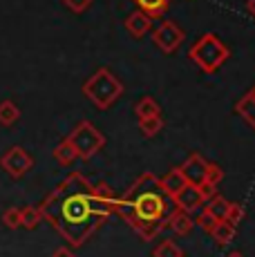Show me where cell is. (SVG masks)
I'll list each match as a JSON object with an SVG mask.
<instances>
[{
    "instance_id": "cell-12",
    "label": "cell",
    "mask_w": 255,
    "mask_h": 257,
    "mask_svg": "<svg viewBox=\"0 0 255 257\" xmlns=\"http://www.w3.org/2000/svg\"><path fill=\"white\" fill-rule=\"evenodd\" d=\"M159 186H161V190H164L166 195L173 199L181 188L186 186V179H184V175L179 172V168H173V170L166 172L164 177H159Z\"/></svg>"
},
{
    "instance_id": "cell-23",
    "label": "cell",
    "mask_w": 255,
    "mask_h": 257,
    "mask_svg": "<svg viewBox=\"0 0 255 257\" xmlns=\"http://www.w3.org/2000/svg\"><path fill=\"white\" fill-rule=\"evenodd\" d=\"M3 224L7 226V228H12V230L21 228V226H23V221H21V208H16V206H9V208L3 212Z\"/></svg>"
},
{
    "instance_id": "cell-16",
    "label": "cell",
    "mask_w": 255,
    "mask_h": 257,
    "mask_svg": "<svg viewBox=\"0 0 255 257\" xmlns=\"http://www.w3.org/2000/svg\"><path fill=\"white\" fill-rule=\"evenodd\" d=\"M210 237H213L215 241H217V244H228L230 239H233L235 237V226L233 224H228L226 219H219L217 224L213 226V228H210Z\"/></svg>"
},
{
    "instance_id": "cell-13",
    "label": "cell",
    "mask_w": 255,
    "mask_h": 257,
    "mask_svg": "<svg viewBox=\"0 0 255 257\" xmlns=\"http://www.w3.org/2000/svg\"><path fill=\"white\" fill-rule=\"evenodd\" d=\"M235 112H237L251 127H255V87L248 90L237 103H235Z\"/></svg>"
},
{
    "instance_id": "cell-30",
    "label": "cell",
    "mask_w": 255,
    "mask_h": 257,
    "mask_svg": "<svg viewBox=\"0 0 255 257\" xmlns=\"http://www.w3.org/2000/svg\"><path fill=\"white\" fill-rule=\"evenodd\" d=\"M226 257H246V255H242V253H239V250H233V253H228Z\"/></svg>"
},
{
    "instance_id": "cell-11",
    "label": "cell",
    "mask_w": 255,
    "mask_h": 257,
    "mask_svg": "<svg viewBox=\"0 0 255 257\" xmlns=\"http://www.w3.org/2000/svg\"><path fill=\"white\" fill-rule=\"evenodd\" d=\"M193 226H195V219L188 215V212H184L179 208L168 212V217H166V228H170L177 235H188L190 230H193Z\"/></svg>"
},
{
    "instance_id": "cell-27",
    "label": "cell",
    "mask_w": 255,
    "mask_h": 257,
    "mask_svg": "<svg viewBox=\"0 0 255 257\" xmlns=\"http://www.w3.org/2000/svg\"><path fill=\"white\" fill-rule=\"evenodd\" d=\"M217 221H219V219H215V217L210 215V212L206 210V208H204L202 212H199V217H197V224L202 226V228L206 230V233H210V228H213V226L217 224Z\"/></svg>"
},
{
    "instance_id": "cell-1",
    "label": "cell",
    "mask_w": 255,
    "mask_h": 257,
    "mask_svg": "<svg viewBox=\"0 0 255 257\" xmlns=\"http://www.w3.org/2000/svg\"><path fill=\"white\" fill-rule=\"evenodd\" d=\"M116 195L105 181L92 184L81 172H72L43 199V219H47L72 246H81L99 226L114 215Z\"/></svg>"
},
{
    "instance_id": "cell-10",
    "label": "cell",
    "mask_w": 255,
    "mask_h": 257,
    "mask_svg": "<svg viewBox=\"0 0 255 257\" xmlns=\"http://www.w3.org/2000/svg\"><path fill=\"white\" fill-rule=\"evenodd\" d=\"M125 29L132 38H144L146 34L153 29V18L137 9V12H132L130 16L125 18Z\"/></svg>"
},
{
    "instance_id": "cell-3",
    "label": "cell",
    "mask_w": 255,
    "mask_h": 257,
    "mask_svg": "<svg viewBox=\"0 0 255 257\" xmlns=\"http://www.w3.org/2000/svg\"><path fill=\"white\" fill-rule=\"evenodd\" d=\"M83 94L94 103L99 110H110L119 96L123 94V83L114 76L107 67H101L83 83Z\"/></svg>"
},
{
    "instance_id": "cell-4",
    "label": "cell",
    "mask_w": 255,
    "mask_h": 257,
    "mask_svg": "<svg viewBox=\"0 0 255 257\" xmlns=\"http://www.w3.org/2000/svg\"><path fill=\"white\" fill-rule=\"evenodd\" d=\"M188 56L195 61V65L206 74H215L224 63L228 61L230 49L226 43L217 36V34H204L202 38L195 41V45L190 47Z\"/></svg>"
},
{
    "instance_id": "cell-19",
    "label": "cell",
    "mask_w": 255,
    "mask_h": 257,
    "mask_svg": "<svg viewBox=\"0 0 255 257\" xmlns=\"http://www.w3.org/2000/svg\"><path fill=\"white\" fill-rule=\"evenodd\" d=\"M228 204H230V201L226 199V197L213 195L210 199H206V210H208L215 219H224V217H226V212H228Z\"/></svg>"
},
{
    "instance_id": "cell-24",
    "label": "cell",
    "mask_w": 255,
    "mask_h": 257,
    "mask_svg": "<svg viewBox=\"0 0 255 257\" xmlns=\"http://www.w3.org/2000/svg\"><path fill=\"white\" fill-rule=\"evenodd\" d=\"M244 215H246V208H244L242 204H235V201H230V204H228V212H226V217H224V219L237 228V224L244 219Z\"/></svg>"
},
{
    "instance_id": "cell-2",
    "label": "cell",
    "mask_w": 255,
    "mask_h": 257,
    "mask_svg": "<svg viewBox=\"0 0 255 257\" xmlns=\"http://www.w3.org/2000/svg\"><path fill=\"white\" fill-rule=\"evenodd\" d=\"M170 197L161 190L159 177L153 172H144L121 197H116L114 212L128 221V226L137 230L146 241L159 235L166 228Z\"/></svg>"
},
{
    "instance_id": "cell-25",
    "label": "cell",
    "mask_w": 255,
    "mask_h": 257,
    "mask_svg": "<svg viewBox=\"0 0 255 257\" xmlns=\"http://www.w3.org/2000/svg\"><path fill=\"white\" fill-rule=\"evenodd\" d=\"M222 181H224V170L217 164H210L208 161V168H206V184L217 186V184H222Z\"/></svg>"
},
{
    "instance_id": "cell-22",
    "label": "cell",
    "mask_w": 255,
    "mask_h": 257,
    "mask_svg": "<svg viewBox=\"0 0 255 257\" xmlns=\"http://www.w3.org/2000/svg\"><path fill=\"white\" fill-rule=\"evenodd\" d=\"M155 257H184V250H181L173 239H164L155 248Z\"/></svg>"
},
{
    "instance_id": "cell-26",
    "label": "cell",
    "mask_w": 255,
    "mask_h": 257,
    "mask_svg": "<svg viewBox=\"0 0 255 257\" xmlns=\"http://www.w3.org/2000/svg\"><path fill=\"white\" fill-rule=\"evenodd\" d=\"M63 5H65L70 12H74V14H83L85 9H90V5H92V0H63Z\"/></svg>"
},
{
    "instance_id": "cell-14",
    "label": "cell",
    "mask_w": 255,
    "mask_h": 257,
    "mask_svg": "<svg viewBox=\"0 0 255 257\" xmlns=\"http://www.w3.org/2000/svg\"><path fill=\"white\" fill-rule=\"evenodd\" d=\"M157 114H161V107L159 103L155 101L153 96H141L135 105V116L137 121H144V118H153Z\"/></svg>"
},
{
    "instance_id": "cell-8",
    "label": "cell",
    "mask_w": 255,
    "mask_h": 257,
    "mask_svg": "<svg viewBox=\"0 0 255 257\" xmlns=\"http://www.w3.org/2000/svg\"><path fill=\"white\" fill-rule=\"evenodd\" d=\"M206 168H208V161H206L202 155H190L188 159L179 166V172L184 175L186 184L202 186L206 181Z\"/></svg>"
},
{
    "instance_id": "cell-20",
    "label": "cell",
    "mask_w": 255,
    "mask_h": 257,
    "mask_svg": "<svg viewBox=\"0 0 255 257\" xmlns=\"http://www.w3.org/2000/svg\"><path fill=\"white\" fill-rule=\"evenodd\" d=\"M139 130L146 139H153V137H157L164 130V116L157 114L153 118H144V121H139Z\"/></svg>"
},
{
    "instance_id": "cell-5",
    "label": "cell",
    "mask_w": 255,
    "mask_h": 257,
    "mask_svg": "<svg viewBox=\"0 0 255 257\" xmlns=\"http://www.w3.org/2000/svg\"><path fill=\"white\" fill-rule=\"evenodd\" d=\"M65 139L72 143L78 159H90L105 146V135L90 121H81Z\"/></svg>"
},
{
    "instance_id": "cell-29",
    "label": "cell",
    "mask_w": 255,
    "mask_h": 257,
    "mask_svg": "<svg viewBox=\"0 0 255 257\" xmlns=\"http://www.w3.org/2000/svg\"><path fill=\"white\" fill-rule=\"evenodd\" d=\"M246 9L251 12V16L255 18V0H248V3H246Z\"/></svg>"
},
{
    "instance_id": "cell-17",
    "label": "cell",
    "mask_w": 255,
    "mask_h": 257,
    "mask_svg": "<svg viewBox=\"0 0 255 257\" xmlns=\"http://www.w3.org/2000/svg\"><path fill=\"white\" fill-rule=\"evenodd\" d=\"M135 5L139 7V12L148 14L150 18H159L168 9L170 0H135Z\"/></svg>"
},
{
    "instance_id": "cell-9",
    "label": "cell",
    "mask_w": 255,
    "mask_h": 257,
    "mask_svg": "<svg viewBox=\"0 0 255 257\" xmlns=\"http://www.w3.org/2000/svg\"><path fill=\"white\" fill-rule=\"evenodd\" d=\"M173 201H175V206H177L179 210L188 212V215H193L195 210H199L206 204L202 190H199L197 186H190V184H186L184 188H181L177 195L173 197Z\"/></svg>"
},
{
    "instance_id": "cell-15",
    "label": "cell",
    "mask_w": 255,
    "mask_h": 257,
    "mask_svg": "<svg viewBox=\"0 0 255 257\" xmlns=\"http://www.w3.org/2000/svg\"><path fill=\"white\" fill-rule=\"evenodd\" d=\"M18 118H21V107H18L16 103L9 101V98L0 101V125L9 127V125H14Z\"/></svg>"
},
{
    "instance_id": "cell-7",
    "label": "cell",
    "mask_w": 255,
    "mask_h": 257,
    "mask_svg": "<svg viewBox=\"0 0 255 257\" xmlns=\"http://www.w3.org/2000/svg\"><path fill=\"white\" fill-rule=\"evenodd\" d=\"M153 41L161 52L175 54L181 47V43H184V29L173 21H161L153 32Z\"/></svg>"
},
{
    "instance_id": "cell-18",
    "label": "cell",
    "mask_w": 255,
    "mask_h": 257,
    "mask_svg": "<svg viewBox=\"0 0 255 257\" xmlns=\"http://www.w3.org/2000/svg\"><path fill=\"white\" fill-rule=\"evenodd\" d=\"M54 159H56L61 166H70V164H74L78 157H76L74 148H72V143L67 139H63L56 148H54Z\"/></svg>"
},
{
    "instance_id": "cell-21",
    "label": "cell",
    "mask_w": 255,
    "mask_h": 257,
    "mask_svg": "<svg viewBox=\"0 0 255 257\" xmlns=\"http://www.w3.org/2000/svg\"><path fill=\"white\" fill-rule=\"evenodd\" d=\"M21 221L25 228H36L38 224L43 221V215H41V208L38 206H25V208H21Z\"/></svg>"
},
{
    "instance_id": "cell-6",
    "label": "cell",
    "mask_w": 255,
    "mask_h": 257,
    "mask_svg": "<svg viewBox=\"0 0 255 257\" xmlns=\"http://www.w3.org/2000/svg\"><path fill=\"white\" fill-rule=\"evenodd\" d=\"M0 168L14 179L25 177L34 168V157L29 155L23 146H12L3 157H0Z\"/></svg>"
},
{
    "instance_id": "cell-28",
    "label": "cell",
    "mask_w": 255,
    "mask_h": 257,
    "mask_svg": "<svg viewBox=\"0 0 255 257\" xmlns=\"http://www.w3.org/2000/svg\"><path fill=\"white\" fill-rule=\"evenodd\" d=\"M52 257H76V255L72 253L70 248H63V246H61V248H56V250H54V255H52Z\"/></svg>"
}]
</instances>
